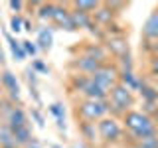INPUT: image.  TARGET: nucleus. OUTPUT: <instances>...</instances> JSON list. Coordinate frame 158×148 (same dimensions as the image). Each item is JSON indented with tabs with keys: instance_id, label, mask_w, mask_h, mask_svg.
Returning <instances> with one entry per match:
<instances>
[{
	"instance_id": "nucleus-1",
	"label": "nucleus",
	"mask_w": 158,
	"mask_h": 148,
	"mask_svg": "<svg viewBox=\"0 0 158 148\" xmlns=\"http://www.w3.org/2000/svg\"><path fill=\"white\" fill-rule=\"evenodd\" d=\"M123 122V128L128 130L132 140H142V138H148V136H156L158 134V126L154 122V118L144 115L142 111H132L125 113V117L121 118Z\"/></svg>"
},
{
	"instance_id": "nucleus-2",
	"label": "nucleus",
	"mask_w": 158,
	"mask_h": 148,
	"mask_svg": "<svg viewBox=\"0 0 158 148\" xmlns=\"http://www.w3.org/2000/svg\"><path fill=\"white\" fill-rule=\"evenodd\" d=\"M107 103H109V117L121 121V118L125 117V113L132 111V107H135V103H136V97H135L132 91H128L127 87H123L121 83H117V85L109 91Z\"/></svg>"
},
{
	"instance_id": "nucleus-3",
	"label": "nucleus",
	"mask_w": 158,
	"mask_h": 148,
	"mask_svg": "<svg viewBox=\"0 0 158 148\" xmlns=\"http://www.w3.org/2000/svg\"><path fill=\"white\" fill-rule=\"evenodd\" d=\"M109 115V103L107 101H89L81 99L75 103V117L85 122H99L101 118Z\"/></svg>"
},
{
	"instance_id": "nucleus-4",
	"label": "nucleus",
	"mask_w": 158,
	"mask_h": 148,
	"mask_svg": "<svg viewBox=\"0 0 158 148\" xmlns=\"http://www.w3.org/2000/svg\"><path fill=\"white\" fill-rule=\"evenodd\" d=\"M97 126V136L101 142H105V144H118V142H123V138H125V128H123L121 121L118 118H113V117H105L101 118L99 122H95Z\"/></svg>"
},
{
	"instance_id": "nucleus-5",
	"label": "nucleus",
	"mask_w": 158,
	"mask_h": 148,
	"mask_svg": "<svg viewBox=\"0 0 158 148\" xmlns=\"http://www.w3.org/2000/svg\"><path fill=\"white\" fill-rule=\"evenodd\" d=\"M89 79H91L95 85H99L103 89V91H111L113 87L118 83V67L115 65V63H111V61H107V63H103L101 67L97 69V71H93L91 75H89Z\"/></svg>"
},
{
	"instance_id": "nucleus-6",
	"label": "nucleus",
	"mask_w": 158,
	"mask_h": 148,
	"mask_svg": "<svg viewBox=\"0 0 158 148\" xmlns=\"http://www.w3.org/2000/svg\"><path fill=\"white\" fill-rule=\"evenodd\" d=\"M0 89L4 91V99H8L14 105H20V81L16 73L10 69H2L0 71Z\"/></svg>"
},
{
	"instance_id": "nucleus-7",
	"label": "nucleus",
	"mask_w": 158,
	"mask_h": 148,
	"mask_svg": "<svg viewBox=\"0 0 158 148\" xmlns=\"http://www.w3.org/2000/svg\"><path fill=\"white\" fill-rule=\"evenodd\" d=\"M103 46L109 51V56H113L115 59L131 53V47H128V39L123 36V34H105L103 38Z\"/></svg>"
},
{
	"instance_id": "nucleus-8",
	"label": "nucleus",
	"mask_w": 158,
	"mask_h": 148,
	"mask_svg": "<svg viewBox=\"0 0 158 148\" xmlns=\"http://www.w3.org/2000/svg\"><path fill=\"white\" fill-rule=\"evenodd\" d=\"M52 24H53V26H57V28H61V30H65V32H77L69 4H57L56 2V10H53Z\"/></svg>"
},
{
	"instance_id": "nucleus-9",
	"label": "nucleus",
	"mask_w": 158,
	"mask_h": 148,
	"mask_svg": "<svg viewBox=\"0 0 158 148\" xmlns=\"http://www.w3.org/2000/svg\"><path fill=\"white\" fill-rule=\"evenodd\" d=\"M91 18H93V22H95V26H97L99 30L107 32V30H111V26L115 24L117 14L113 12V10L109 8L105 2H101V4H99V8L91 14Z\"/></svg>"
},
{
	"instance_id": "nucleus-10",
	"label": "nucleus",
	"mask_w": 158,
	"mask_h": 148,
	"mask_svg": "<svg viewBox=\"0 0 158 148\" xmlns=\"http://www.w3.org/2000/svg\"><path fill=\"white\" fill-rule=\"evenodd\" d=\"M101 65H103V63H99V61H95V59H91L87 56H81V53L69 61V67H71L73 71L79 73V75H87V77L91 75L93 71H97Z\"/></svg>"
},
{
	"instance_id": "nucleus-11",
	"label": "nucleus",
	"mask_w": 158,
	"mask_h": 148,
	"mask_svg": "<svg viewBox=\"0 0 158 148\" xmlns=\"http://www.w3.org/2000/svg\"><path fill=\"white\" fill-rule=\"evenodd\" d=\"M79 53H81V56L91 57V59H95V61H99V63H107L109 57H111L101 42H85V43H83V47L79 49Z\"/></svg>"
},
{
	"instance_id": "nucleus-12",
	"label": "nucleus",
	"mask_w": 158,
	"mask_h": 148,
	"mask_svg": "<svg viewBox=\"0 0 158 148\" xmlns=\"http://www.w3.org/2000/svg\"><path fill=\"white\" fill-rule=\"evenodd\" d=\"M4 122L8 125L10 130H16V128H22V126H28L30 125V118H28V113L22 109V105H14L12 111L6 115Z\"/></svg>"
},
{
	"instance_id": "nucleus-13",
	"label": "nucleus",
	"mask_w": 158,
	"mask_h": 148,
	"mask_svg": "<svg viewBox=\"0 0 158 148\" xmlns=\"http://www.w3.org/2000/svg\"><path fill=\"white\" fill-rule=\"evenodd\" d=\"M142 39L144 42H158V8H154L142 24Z\"/></svg>"
},
{
	"instance_id": "nucleus-14",
	"label": "nucleus",
	"mask_w": 158,
	"mask_h": 148,
	"mask_svg": "<svg viewBox=\"0 0 158 148\" xmlns=\"http://www.w3.org/2000/svg\"><path fill=\"white\" fill-rule=\"evenodd\" d=\"M138 97L142 99V105H158V87L154 83L142 79L140 89H138Z\"/></svg>"
},
{
	"instance_id": "nucleus-15",
	"label": "nucleus",
	"mask_w": 158,
	"mask_h": 148,
	"mask_svg": "<svg viewBox=\"0 0 158 148\" xmlns=\"http://www.w3.org/2000/svg\"><path fill=\"white\" fill-rule=\"evenodd\" d=\"M77 130H79V134H81V138H83V142H85V144H89V146L97 144L99 136H97V126H95V122L79 121V122H77Z\"/></svg>"
},
{
	"instance_id": "nucleus-16",
	"label": "nucleus",
	"mask_w": 158,
	"mask_h": 148,
	"mask_svg": "<svg viewBox=\"0 0 158 148\" xmlns=\"http://www.w3.org/2000/svg\"><path fill=\"white\" fill-rule=\"evenodd\" d=\"M26 6L36 10V16L42 20V22H52L53 10H56V2H30Z\"/></svg>"
},
{
	"instance_id": "nucleus-17",
	"label": "nucleus",
	"mask_w": 158,
	"mask_h": 148,
	"mask_svg": "<svg viewBox=\"0 0 158 148\" xmlns=\"http://www.w3.org/2000/svg\"><path fill=\"white\" fill-rule=\"evenodd\" d=\"M118 83H121L123 87H127L128 91L136 93L138 89H140L142 79H140V75H136L135 71H118Z\"/></svg>"
},
{
	"instance_id": "nucleus-18",
	"label": "nucleus",
	"mask_w": 158,
	"mask_h": 148,
	"mask_svg": "<svg viewBox=\"0 0 158 148\" xmlns=\"http://www.w3.org/2000/svg\"><path fill=\"white\" fill-rule=\"evenodd\" d=\"M12 134H14V144H16L18 148H26L30 142L36 140V136H34V132H32V128H30V125L12 130Z\"/></svg>"
},
{
	"instance_id": "nucleus-19",
	"label": "nucleus",
	"mask_w": 158,
	"mask_h": 148,
	"mask_svg": "<svg viewBox=\"0 0 158 148\" xmlns=\"http://www.w3.org/2000/svg\"><path fill=\"white\" fill-rule=\"evenodd\" d=\"M36 46H38V49H44V51H49V49H52V46H53V32H52V28H40L38 30Z\"/></svg>"
},
{
	"instance_id": "nucleus-20",
	"label": "nucleus",
	"mask_w": 158,
	"mask_h": 148,
	"mask_svg": "<svg viewBox=\"0 0 158 148\" xmlns=\"http://www.w3.org/2000/svg\"><path fill=\"white\" fill-rule=\"evenodd\" d=\"M4 38H6V42L10 46V51H12L14 59H16V61H24L28 56H26V51H24V47H22V42H18L10 32H4Z\"/></svg>"
},
{
	"instance_id": "nucleus-21",
	"label": "nucleus",
	"mask_w": 158,
	"mask_h": 148,
	"mask_svg": "<svg viewBox=\"0 0 158 148\" xmlns=\"http://www.w3.org/2000/svg\"><path fill=\"white\" fill-rule=\"evenodd\" d=\"M67 4H69V8L75 10V12H83V14H89V16H91L99 8L101 2H97V0H75V2H67Z\"/></svg>"
},
{
	"instance_id": "nucleus-22",
	"label": "nucleus",
	"mask_w": 158,
	"mask_h": 148,
	"mask_svg": "<svg viewBox=\"0 0 158 148\" xmlns=\"http://www.w3.org/2000/svg\"><path fill=\"white\" fill-rule=\"evenodd\" d=\"M49 113L56 117L57 128L65 132V128H67V125H65V107H63L61 103H52V105H49Z\"/></svg>"
},
{
	"instance_id": "nucleus-23",
	"label": "nucleus",
	"mask_w": 158,
	"mask_h": 148,
	"mask_svg": "<svg viewBox=\"0 0 158 148\" xmlns=\"http://www.w3.org/2000/svg\"><path fill=\"white\" fill-rule=\"evenodd\" d=\"M10 144H14V134L6 122H0V146H10Z\"/></svg>"
},
{
	"instance_id": "nucleus-24",
	"label": "nucleus",
	"mask_w": 158,
	"mask_h": 148,
	"mask_svg": "<svg viewBox=\"0 0 158 148\" xmlns=\"http://www.w3.org/2000/svg\"><path fill=\"white\" fill-rule=\"evenodd\" d=\"M146 73H148V79H150V83H158V59H156V57H148Z\"/></svg>"
},
{
	"instance_id": "nucleus-25",
	"label": "nucleus",
	"mask_w": 158,
	"mask_h": 148,
	"mask_svg": "<svg viewBox=\"0 0 158 148\" xmlns=\"http://www.w3.org/2000/svg\"><path fill=\"white\" fill-rule=\"evenodd\" d=\"M22 24H24L22 14H12V18H10V34L22 32Z\"/></svg>"
},
{
	"instance_id": "nucleus-26",
	"label": "nucleus",
	"mask_w": 158,
	"mask_h": 148,
	"mask_svg": "<svg viewBox=\"0 0 158 148\" xmlns=\"http://www.w3.org/2000/svg\"><path fill=\"white\" fill-rule=\"evenodd\" d=\"M22 47H24V51H26V56L36 57V53H38L36 42H32V39H22Z\"/></svg>"
},
{
	"instance_id": "nucleus-27",
	"label": "nucleus",
	"mask_w": 158,
	"mask_h": 148,
	"mask_svg": "<svg viewBox=\"0 0 158 148\" xmlns=\"http://www.w3.org/2000/svg\"><path fill=\"white\" fill-rule=\"evenodd\" d=\"M142 43H144V51L148 53V57L158 59V42H144L142 39Z\"/></svg>"
},
{
	"instance_id": "nucleus-28",
	"label": "nucleus",
	"mask_w": 158,
	"mask_h": 148,
	"mask_svg": "<svg viewBox=\"0 0 158 148\" xmlns=\"http://www.w3.org/2000/svg\"><path fill=\"white\" fill-rule=\"evenodd\" d=\"M32 69L38 73V75H40V73H42V75H48V73H49V67L42 61V59H34V61H32Z\"/></svg>"
},
{
	"instance_id": "nucleus-29",
	"label": "nucleus",
	"mask_w": 158,
	"mask_h": 148,
	"mask_svg": "<svg viewBox=\"0 0 158 148\" xmlns=\"http://www.w3.org/2000/svg\"><path fill=\"white\" fill-rule=\"evenodd\" d=\"M24 73H26V81H28V85H30V87H38V73L34 71L32 67H28Z\"/></svg>"
},
{
	"instance_id": "nucleus-30",
	"label": "nucleus",
	"mask_w": 158,
	"mask_h": 148,
	"mask_svg": "<svg viewBox=\"0 0 158 148\" xmlns=\"http://www.w3.org/2000/svg\"><path fill=\"white\" fill-rule=\"evenodd\" d=\"M32 118L36 121V125L40 126V128H44L46 126V118H44V115H42V111L36 107V109H32Z\"/></svg>"
},
{
	"instance_id": "nucleus-31",
	"label": "nucleus",
	"mask_w": 158,
	"mask_h": 148,
	"mask_svg": "<svg viewBox=\"0 0 158 148\" xmlns=\"http://www.w3.org/2000/svg\"><path fill=\"white\" fill-rule=\"evenodd\" d=\"M8 8L12 10L14 14H22L24 8H26V2H20V0H12V2H8Z\"/></svg>"
},
{
	"instance_id": "nucleus-32",
	"label": "nucleus",
	"mask_w": 158,
	"mask_h": 148,
	"mask_svg": "<svg viewBox=\"0 0 158 148\" xmlns=\"http://www.w3.org/2000/svg\"><path fill=\"white\" fill-rule=\"evenodd\" d=\"M22 30H26V32H32L34 26H32V22H30L28 18H24V24H22Z\"/></svg>"
},
{
	"instance_id": "nucleus-33",
	"label": "nucleus",
	"mask_w": 158,
	"mask_h": 148,
	"mask_svg": "<svg viewBox=\"0 0 158 148\" xmlns=\"http://www.w3.org/2000/svg\"><path fill=\"white\" fill-rule=\"evenodd\" d=\"M26 148H40V144H38V142H36V140H34V142H30V144H28Z\"/></svg>"
},
{
	"instance_id": "nucleus-34",
	"label": "nucleus",
	"mask_w": 158,
	"mask_h": 148,
	"mask_svg": "<svg viewBox=\"0 0 158 148\" xmlns=\"http://www.w3.org/2000/svg\"><path fill=\"white\" fill-rule=\"evenodd\" d=\"M4 63V51H2V47H0V65Z\"/></svg>"
},
{
	"instance_id": "nucleus-35",
	"label": "nucleus",
	"mask_w": 158,
	"mask_h": 148,
	"mask_svg": "<svg viewBox=\"0 0 158 148\" xmlns=\"http://www.w3.org/2000/svg\"><path fill=\"white\" fill-rule=\"evenodd\" d=\"M152 118H154V122H156V126H158V109H156L154 115H152Z\"/></svg>"
},
{
	"instance_id": "nucleus-36",
	"label": "nucleus",
	"mask_w": 158,
	"mask_h": 148,
	"mask_svg": "<svg viewBox=\"0 0 158 148\" xmlns=\"http://www.w3.org/2000/svg\"><path fill=\"white\" fill-rule=\"evenodd\" d=\"M79 148H91V146H89V144H85V142L81 140V142H79Z\"/></svg>"
},
{
	"instance_id": "nucleus-37",
	"label": "nucleus",
	"mask_w": 158,
	"mask_h": 148,
	"mask_svg": "<svg viewBox=\"0 0 158 148\" xmlns=\"http://www.w3.org/2000/svg\"><path fill=\"white\" fill-rule=\"evenodd\" d=\"M0 148H18L16 144H10V146H0Z\"/></svg>"
},
{
	"instance_id": "nucleus-38",
	"label": "nucleus",
	"mask_w": 158,
	"mask_h": 148,
	"mask_svg": "<svg viewBox=\"0 0 158 148\" xmlns=\"http://www.w3.org/2000/svg\"><path fill=\"white\" fill-rule=\"evenodd\" d=\"M2 103H4V95L0 93V107H2Z\"/></svg>"
},
{
	"instance_id": "nucleus-39",
	"label": "nucleus",
	"mask_w": 158,
	"mask_h": 148,
	"mask_svg": "<svg viewBox=\"0 0 158 148\" xmlns=\"http://www.w3.org/2000/svg\"><path fill=\"white\" fill-rule=\"evenodd\" d=\"M52 148H61V146H57V144H52Z\"/></svg>"
},
{
	"instance_id": "nucleus-40",
	"label": "nucleus",
	"mask_w": 158,
	"mask_h": 148,
	"mask_svg": "<svg viewBox=\"0 0 158 148\" xmlns=\"http://www.w3.org/2000/svg\"><path fill=\"white\" fill-rule=\"evenodd\" d=\"M0 122H4V121H2V115H0Z\"/></svg>"
},
{
	"instance_id": "nucleus-41",
	"label": "nucleus",
	"mask_w": 158,
	"mask_h": 148,
	"mask_svg": "<svg viewBox=\"0 0 158 148\" xmlns=\"http://www.w3.org/2000/svg\"><path fill=\"white\" fill-rule=\"evenodd\" d=\"M71 148H75V146H71Z\"/></svg>"
}]
</instances>
